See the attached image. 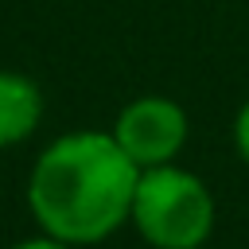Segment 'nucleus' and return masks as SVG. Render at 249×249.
Segmentation results:
<instances>
[{
    "label": "nucleus",
    "mask_w": 249,
    "mask_h": 249,
    "mask_svg": "<svg viewBox=\"0 0 249 249\" xmlns=\"http://www.w3.org/2000/svg\"><path fill=\"white\" fill-rule=\"evenodd\" d=\"M140 167L121 152L113 132L78 128L51 140L31 175L27 206L47 237L66 245H97L132 218Z\"/></svg>",
    "instance_id": "nucleus-1"
},
{
    "label": "nucleus",
    "mask_w": 249,
    "mask_h": 249,
    "mask_svg": "<svg viewBox=\"0 0 249 249\" xmlns=\"http://www.w3.org/2000/svg\"><path fill=\"white\" fill-rule=\"evenodd\" d=\"M128 222L156 249H198L214 230L210 187L175 163L144 167Z\"/></svg>",
    "instance_id": "nucleus-2"
},
{
    "label": "nucleus",
    "mask_w": 249,
    "mask_h": 249,
    "mask_svg": "<svg viewBox=\"0 0 249 249\" xmlns=\"http://www.w3.org/2000/svg\"><path fill=\"white\" fill-rule=\"evenodd\" d=\"M113 140L121 144V152L140 171L144 167H160V163H175V156L187 144V113L171 97L144 93V97L128 101L117 113Z\"/></svg>",
    "instance_id": "nucleus-3"
},
{
    "label": "nucleus",
    "mask_w": 249,
    "mask_h": 249,
    "mask_svg": "<svg viewBox=\"0 0 249 249\" xmlns=\"http://www.w3.org/2000/svg\"><path fill=\"white\" fill-rule=\"evenodd\" d=\"M43 121V89L16 70H0V148L23 144Z\"/></svg>",
    "instance_id": "nucleus-4"
},
{
    "label": "nucleus",
    "mask_w": 249,
    "mask_h": 249,
    "mask_svg": "<svg viewBox=\"0 0 249 249\" xmlns=\"http://www.w3.org/2000/svg\"><path fill=\"white\" fill-rule=\"evenodd\" d=\"M233 144H237V152H241V160L249 163V101L237 109V117H233Z\"/></svg>",
    "instance_id": "nucleus-5"
},
{
    "label": "nucleus",
    "mask_w": 249,
    "mask_h": 249,
    "mask_svg": "<svg viewBox=\"0 0 249 249\" xmlns=\"http://www.w3.org/2000/svg\"><path fill=\"white\" fill-rule=\"evenodd\" d=\"M12 249H74V245H66V241H58V237H47V233H39V237L16 241Z\"/></svg>",
    "instance_id": "nucleus-6"
}]
</instances>
